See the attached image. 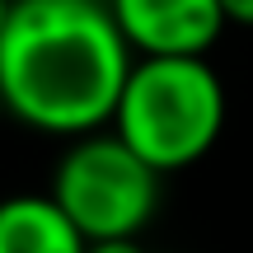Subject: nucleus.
Masks as SVG:
<instances>
[{"mask_svg":"<svg viewBox=\"0 0 253 253\" xmlns=\"http://www.w3.org/2000/svg\"><path fill=\"white\" fill-rule=\"evenodd\" d=\"M160 178L164 173H155L118 131H89L61 155L47 197L84 244L136 239L160 211Z\"/></svg>","mask_w":253,"mask_h":253,"instance_id":"obj_3","label":"nucleus"},{"mask_svg":"<svg viewBox=\"0 0 253 253\" xmlns=\"http://www.w3.org/2000/svg\"><path fill=\"white\" fill-rule=\"evenodd\" d=\"M220 14H225V24L253 28V0H220Z\"/></svg>","mask_w":253,"mask_h":253,"instance_id":"obj_6","label":"nucleus"},{"mask_svg":"<svg viewBox=\"0 0 253 253\" xmlns=\"http://www.w3.org/2000/svg\"><path fill=\"white\" fill-rule=\"evenodd\" d=\"M225 126V84L207 56H136L113 131L155 173L197 164Z\"/></svg>","mask_w":253,"mask_h":253,"instance_id":"obj_2","label":"nucleus"},{"mask_svg":"<svg viewBox=\"0 0 253 253\" xmlns=\"http://www.w3.org/2000/svg\"><path fill=\"white\" fill-rule=\"evenodd\" d=\"M84 253H145V249H141V239H99Z\"/></svg>","mask_w":253,"mask_h":253,"instance_id":"obj_7","label":"nucleus"},{"mask_svg":"<svg viewBox=\"0 0 253 253\" xmlns=\"http://www.w3.org/2000/svg\"><path fill=\"white\" fill-rule=\"evenodd\" d=\"M131 66L108 0H14L0 28L5 113L47 136L113 126Z\"/></svg>","mask_w":253,"mask_h":253,"instance_id":"obj_1","label":"nucleus"},{"mask_svg":"<svg viewBox=\"0 0 253 253\" xmlns=\"http://www.w3.org/2000/svg\"><path fill=\"white\" fill-rule=\"evenodd\" d=\"M136 56H207L225 33L220 0H108Z\"/></svg>","mask_w":253,"mask_h":253,"instance_id":"obj_4","label":"nucleus"},{"mask_svg":"<svg viewBox=\"0 0 253 253\" xmlns=\"http://www.w3.org/2000/svg\"><path fill=\"white\" fill-rule=\"evenodd\" d=\"M5 118H9V113H5V94H0V122H5Z\"/></svg>","mask_w":253,"mask_h":253,"instance_id":"obj_9","label":"nucleus"},{"mask_svg":"<svg viewBox=\"0 0 253 253\" xmlns=\"http://www.w3.org/2000/svg\"><path fill=\"white\" fill-rule=\"evenodd\" d=\"M9 5H14V0H0V28H5V14H9Z\"/></svg>","mask_w":253,"mask_h":253,"instance_id":"obj_8","label":"nucleus"},{"mask_svg":"<svg viewBox=\"0 0 253 253\" xmlns=\"http://www.w3.org/2000/svg\"><path fill=\"white\" fill-rule=\"evenodd\" d=\"M89 244L52 197L19 192L0 202V253H84Z\"/></svg>","mask_w":253,"mask_h":253,"instance_id":"obj_5","label":"nucleus"}]
</instances>
